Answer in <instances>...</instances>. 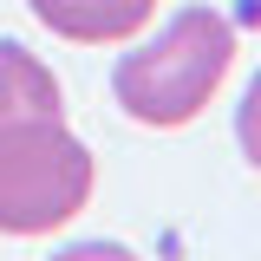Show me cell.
Returning <instances> with one entry per match:
<instances>
[{
	"label": "cell",
	"mask_w": 261,
	"mask_h": 261,
	"mask_svg": "<svg viewBox=\"0 0 261 261\" xmlns=\"http://www.w3.org/2000/svg\"><path fill=\"white\" fill-rule=\"evenodd\" d=\"M228 65H235V27L216 7H183L157 39H144L137 53L118 59L111 92L124 105V118L150 130H176L222 92Z\"/></svg>",
	"instance_id": "7a4b0ae2"
},
{
	"label": "cell",
	"mask_w": 261,
	"mask_h": 261,
	"mask_svg": "<svg viewBox=\"0 0 261 261\" xmlns=\"http://www.w3.org/2000/svg\"><path fill=\"white\" fill-rule=\"evenodd\" d=\"M33 20L59 39H79V46H118L130 33H144L150 7L157 0H27Z\"/></svg>",
	"instance_id": "3957f363"
},
{
	"label": "cell",
	"mask_w": 261,
	"mask_h": 261,
	"mask_svg": "<svg viewBox=\"0 0 261 261\" xmlns=\"http://www.w3.org/2000/svg\"><path fill=\"white\" fill-rule=\"evenodd\" d=\"M53 261H137V255L118 248V242H72V248H59Z\"/></svg>",
	"instance_id": "5b68a950"
},
{
	"label": "cell",
	"mask_w": 261,
	"mask_h": 261,
	"mask_svg": "<svg viewBox=\"0 0 261 261\" xmlns=\"http://www.w3.org/2000/svg\"><path fill=\"white\" fill-rule=\"evenodd\" d=\"M235 137H242V157L261 170V72L248 79V92H242V105H235Z\"/></svg>",
	"instance_id": "277c9868"
},
{
	"label": "cell",
	"mask_w": 261,
	"mask_h": 261,
	"mask_svg": "<svg viewBox=\"0 0 261 261\" xmlns=\"http://www.w3.org/2000/svg\"><path fill=\"white\" fill-rule=\"evenodd\" d=\"M92 150L65 124L59 79L0 39V235H53L92 202Z\"/></svg>",
	"instance_id": "6da1fadb"
}]
</instances>
